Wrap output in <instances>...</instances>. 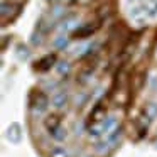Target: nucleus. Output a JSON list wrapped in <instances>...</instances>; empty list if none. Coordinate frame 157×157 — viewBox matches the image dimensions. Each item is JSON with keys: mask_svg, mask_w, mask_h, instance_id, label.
<instances>
[{"mask_svg": "<svg viewBox=\"0 0 157 157\" xmlns=\"http://www.w3.org/2000/svg\"><path fill=\"white\" fill-rule=\"evenodd\" d=\"M100 27H101V21L98 19V21L93 22V24H85V25H81V27L75 29L73 34H71V37L73 39H86V37H90V36L95 34Z\"/></svg>", "mask_w": 157, "mask_h": 157, "instance_id": "1", "label": "nucleus"}, {"mask_svg": "<svg viewBox=\"0 0 157 157\" xmlns=\"http://www.w3.org/2000/svg\"><path fill=\"white\" fill-rule=\"evenodd\" d=\"M54 63H56V54H49V56H44L42 59H39V61L34 64V68L39 69V71H46V69L51 68Z\"/></svg>", "mask_w": 157, "mask_h": 157, "instance_id": "2", "label": "nucleus"}, {"mask_svg": "<svg viewBox=\"0 0 157 157\" xmlns=\"http://www.w3.org/2000/svg\"><path fill=\"white\" fill-rule=\"evenodd\" d=\"M49 2H59V0H49Z\"/></svg>", "mask_w": 157, "mask_h": 157, "instance_id": "3", "label": "nucleus"}]
</instances>
